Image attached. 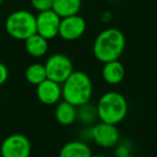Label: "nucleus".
<instances>
[{
  "mask_svg": "<svg viewBox=\"0 0 157 157\" xmlns=\"http://www.w3.org/2000/svg\"><path fill=\"white\" fill-rule=\"evenodd\" d=\"M6 30L10 36L25 41L37 33L36 16L26 10H19L11 13L6 21Z\"/></svg>",
  "mask_w": 157,
  "mask_h": 157,
  "instance_id": "20e7f679",
  "label": "nucleus"
},
{
  "mask_svg": "<svg viewBox=\"0 0 157 157\" xmlns=\"http://www.w3.org/2000/svg\"><path fill=\"white\" fill-rule=\"evenodd\" d=\"M60 21L61 18L53 10L40 12L36 16L37 33L48 41L54 39L58 35Z\"/></svg>",
  "mask_w": 157,
  "mask_h": 157,
  "instance_id": "6e6552de",
  "label": "nucleus"
},
{
  "mask_svg": "<svg viewBox=\"0 0 157 157\" xmlns=\"http://www.w3.org/2000/svg\"><path fill=\"white\" fill-rule=\"evenodd\" d=\"M26 80L29 83L35 86H38L43 80L46 79V72L45 67L43 64L40 63H34L27 67L25 72Z\"/></svg>",
  "mask_w": 157,
  "mask_h": 157,
  "instance_id": "dca6fc26",
  "label": "nucleus"
},
{
  "mask_svg": "<svg viewBox=\"0 0 157 157\" xmlns=\"http://www.w3.org/2000/svg\"><path fill=\"white\" fill-rule=\"evenodd\" d=\"M126 39L123 32L115 28H108L97 35L93 45L95 58L102 63L118 60L124 52Z\"/></svg>",
  "mask_w": 157,
  "mask_h": 157,
  "instance_id": "f257e3e1",
  "label": "nucleus"
},
{
  "mask_svg": "<svg viewBox=\"0 0 157 157\" xmlns=\"http://www.w3.org/2000/svg\"><path fill=\"white\" fill-rule=\"evenodd\" d=\"M92 150L86 142L74 140L66 143L59 152V157H92Z\"/></svg>",
  "mask_w": 157,
  "mask_h": 157,
  "instance_id": "ddd939ff",
  "label": "nucleus"
},
{
  "mask_svg": "<svg viewBox=\"0 0 157 157\" xmlns=\"http://www.w3.org/2000/svg\"><path fill=\"white\" fill-rule=\"evenodd\" d=\"M2 1H3V0H0V4H1V3H2Z\"/></svg>",
  "mask_w": 157,
  "mask_h": 157,
  "instance_id": "5701e85b",
  "label": "nucleus"
},
{
  "mask_svg": "<svg viewBox=\"0 0 157 157\" xmlns=\"http://www.w3.org/2000/svg\"><path fill=\"white\" fill-rule=\"evenodd\" d=\"M86 30V21L80 15L64 17L60 21L58 35L66 41H76L84 34Z\"/></svg>",
  "mask_w": 157,
  "mask_h": 157,
  "instance_id": "1a4fd4ad",
  "label": "nucleus"
},
{
  "mask_svg": "<svg viewBox=\"0 0 157 157\" xmlns=\"http://www.w3.org/2000/svg\"><path fill=\"white\" fill-rule=\"evenodd\" d=\"M82 0H53L52 10L60 18L76 15L81 10Z\"/></svg>",
  "mask_w": 157,
  "mask_h": 157,
  "instance_id": "4468645a",
  "label": "nucleus"
},
{
  "mask_svg": "<svg viewBox=\"0 0 157 157\" xmlns=\"http://www.w3.org/2000/svg\"><path fill=\"white\" fill-rule=\"evenodd\" d=\"M78 108V116H76V120L82 122L83 124L90 125L95 123V121L98 118V113H97V107L94 106L93 104H84L82 106H79Z\"/></svg>",
  "mask_w": 157,
  "mask_h": 157,
  "instance_id": "f3484780",
  "label": "nucleus"
},
{
  "mask_svg": "<svg viewBox=\"0 0 157 157\" xmlns=\"http://www.w3.org/2000/svg\"><path fill=\"white\" fill-rule=\"evenodd\" d=\"M8 77H9L8 67H6L3 63L0 62V87L6 82V79H8Z\"/></svg>",
  "mask_w": 157,
  "mask_h": 157,
  "instance_id": "aec40b11",
  "label": "nucleus"
},
{
  "mask_svg": "<svg viewBox=\"0 0 157 157\" xmlns=\"http://www.w3.org/2000/svg\"><path fill=\"white\" fill-rule=\"evenodd\" d=\"M89 137L99 147L109 149L118 143L119 132L115 125L100 121L89 128Z\"/></svg>",
  "mask_w": 157,
  "mask_h": 157,
  "instance_id": "0eeeda50",
  "label": "nucleus"
},
{
  "mask_svg": "<svg viewBox=\"0 0 157 157\" xmlns=\"http://www.w3.org/2000/svg\"><path fill=\"white\" fill-rule=\"evenodd\" d=\"M92 157H105V156H103V155H94V156H92Z\"/></svg>",
  "mask_w": 157,
  "mask_h": 157,
  "instance_id": "412c9836",
  "label": "nucleus"
},
{
  "mask_svg": "<svg viewBox=\"0 0 157 157\" xmlns=\"http://www.w3.org/2000/svg\"><path fill=\"white\" fill-rule=\"evenodd\" d=\"M25 48L28 54L35 58L43 57L48 49V40L38 33H35L34 35L25 40Z\"/></svg>",
  "mask_w": 157,
  "mask_h": 157,
  "instance_id": "2eb2a0df",
  "label": "nucleus"
},
{
  "mask_svg": "<svg viewBox=\"0 0 157 157\" xmlns=\"http://www.w3.org/2000/svg\"><path fill=\"white\" fill-rule=\"evenodd\" d=\"M78 108L66 101H59L55 109V118L61 125H71L76 121Z\"/></svg>",
  "mask_w": 157,
  "mask_h": 157,
  "instance_id": "f8f14e48",
  "label": "nucleus"
},
{
  "mask_svg": "<svg viewBox=\"0 0 157 157\" xmlns=\"http://www.w3.org/2000/svg\"><path fill=\"white\" fill-rule=\"evenodd\" d=\"M46 78L58 83H63L73 72L72 61L66 55L54 54L48 57L44 64Z\"/></svg>",
  "mask_w": 157,
  "mask_h": 157,
  "instance_id": "39448f33",
  "label": "nucleus"
},
{
  "mask_svg": "<svg viewBox=\"0 0 157 157\" xmlns=\"http://www.w3.org/2000/svg\"><path fill=\"white\" fill-rule=\"evenodd\" d=\"M31 144L27 137L21 134H13L6 137L0 147L1 157H29Z\"/></svg>",
  "mask_w": 157,
  "mask_h": 157,
  "instance_id": "423d86ee",
  "label": "nucleus"
},
{
  "mask_svg": "<svg viewBox=\"0 0 157 157\" xmlns=\"http://www.w3.org/2000/svg\"><path fill=\"white\" fill-rule=\"evenodd\" d=\"M102 77L110 85H118L125 77V67L118 60L105 62L102 67Z\"/></svg>",
  "mask_w": 157,
  "mask_h": 157,
  "instance_id": "9b49d317",
  "label": "nucleus"
},
{
  "mask_svg": "<svg viewBox=\"0 0 157 157\" xmlns=\"http://www.w3.org/2000/svg\"><path fill=\"white\" fill-rule=\"evenodd\" d=\"M32 8L38 12H44V11L52 10L53 0H30Z\"/></svg>",
  "mask_w": 157,
  "mask_h": 157,
  "instance_id": "a211bd4d",
  "label": "nucleus"
},
{
  "mask_svg": "<svg viewBox=\"0 0 157 157\" xmlns=\"http://www.w3.org/2000/svg\"><path fill=\"white\" fill-rule=\"evenodd\" d=\"M126 157H136V156H132V155H128V156H126Z\"/></svg>",
  "mask_w": 157,
  "mask_h": 157,
  "instance_id": "4be33fe9",
  "label": "nucleus"
},
{
  "mask_svg": "<svg viewBox=\"0 0 157 157\" xmlns=\"http://www.w3.org/2000/svg\"><path fill=\"white\" fill-rule=\"evenodd\" d=\"M63 83L61 96L64 97V101L76 107L89 103L93 95V83L86 73L73 71Z\"/></svg>",
  "mask_w": 157,
  "mask_h": 157,
  "instance_id": "f03ea898",
  "label": "nucleus"
},
{
  "mask_svg": "<svg viewBox=\"0 0 157 157\" xmlns=\"http://www.w3.org/2000/svg\"><path fill=\"white\" fill-rule=\"evenodd\" d=\"M37 96L41 103L45 105H54L61 97L60 83L46 78L37 86Z\"/></svg>",
  "mask_w": 157,
  "mask_h": 157,
  "instance_id": "9d476101",
  "label": "nucleus"
},
{
  "mask_svg": "<svg viewBox=\"0 0 157 157\" xmlns=\"http://www.w3.org/2000/svg\"><path fill=\"white\" fill-rule=\"evenodd\" d=\"M114 155L115 157H126L130 155V147H128L127 143H122L116 147L115 151H114Z\"/></svg>",
  "mask_w": 157,
  "mask_h": 157,
  "instance_id": "6ab92c4d",
  "label": "nucleus"
},
{
  "mask_svg": "<svg viewBox=\"0 0 157 157\" xmlns=\"http://www.w3.org/2000/svg\"><path fill=\"white\" fill-rule=\"evenodd\" d=\"M97 113L101 122L116 125L126 118L128 104L126 98L118 92H107L97 104Z\"/></svg>",
  "mask_w": 157,
  "mask_h": 157,
  "instance_id": "7ed1b4c3",
  "label": "nucleus"
}]
</instances>
